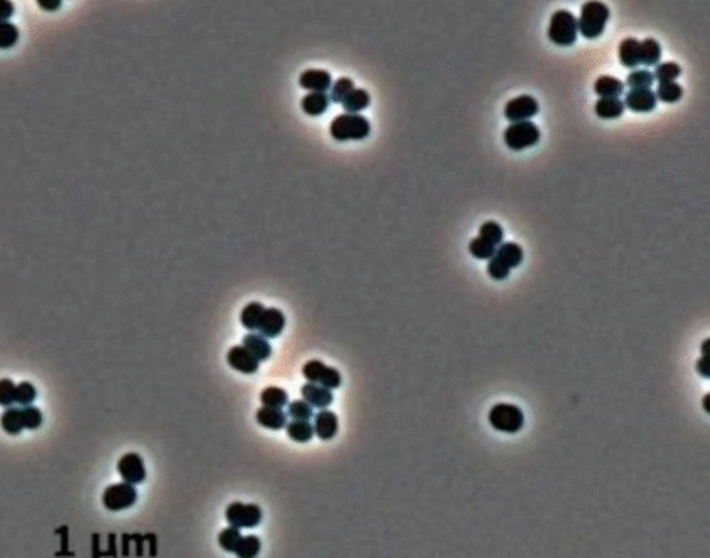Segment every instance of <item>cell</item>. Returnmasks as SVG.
<instances>
[{"mask_svg":"<svg viewBox=\"0 0 710 558\" xmlns=\"http://www.w3.org/2000/svg\"><path fill=\"white\" fill-rule=\"evenodd\" d=\"M611 18V10L601 1H586L581 7L579 22V31L586 39L600 38Z\"/></svg>","mask_w":710,"mask_h":558,"instance_id":"obj_1","label":"cell"},{"mask_svg":"<svg viewBox=\"0 0 710 558\" xmlns=\"http://www.w3.org/2000/svg\"><path fill=\"white\" fill-rule=\"evenodd\" d=\"M523 262V249L514 242L502 243L497 248L494 257L488 262L487 274L494 280L508 278L512 269H516Z\"/></svg>","mask_w":710,"mask_h":558,"instance_id":"obj_2","label":"cell"},{"mask_svg":"<svg viewBox=\"0 0 710 558\" xmlns=\"http://www.w3.org/2000/svg\"><path fill=\"white\" fill-rule=\"evenodd\" d=\"M370 134V122L359 114H340L331 124V135L335 141H362Z\"/></svg>","mask_w":710,"mask_h":558,"instance_id":"obj_3","label":"cell"},{"mask_svg":"<svg viewBox=\"0 0 710 558\" xmlns=\"http://www.w3.org/2000/svg\"><path fill=\"white\" fill-rule=\"evenodd\" d=\"M577 17L567 10H558L552 14L548 27V38L558 46H572L577 41Z\"/></svg>","mask_w":710,"mask_h":558,"instance_id":"obj_4","label":"cell"},{"mask_svg":"<svg viewBox=\"0 0 710 558\" xmlns=\"http://www.w3.org/2000/svg\"><path fill=\"white\" fill-rule=\"evenodd\" d=\"M488 422L498 432L516 434L525 425V414L515 404L498 403L488 411Z\"/></svg>","mask_w":710,"mask_h":558,"instance_id":"obj_5","label":"cell"},{"mask_svg":"<svg viewBox=\"0 0 710 558\" xmlns=\"http://www.w3.org/2000/svg\"><path fill=\"white\" fill-rule=\"evenodd\" d=\"M541 138V132L532 121H522L511 124L504 132L505 145L515 152H521L525 149L532 148L538 143Z\"/></svg>","mask_w":710,"mask_h":558,"instance_id":"obj_6","label":"cell"},{"mask_svg":"<svg viewBox=\"0 0 710 558\" xmlns=\"http://www.w3.org/2000/svg\"><path fill=\"white\" fill-rule=\"evenodd\" d=\"M225 518L232 528H256L263 521V510L257 504L232 503L225 511Z\"/></svg>","mask_w":710,"mask_h":558,"instance_id":"obj_7","label":"cell"},{"mask_svg":"<svg viewBox=\"0 0 710 558\" xmlns=\"http://www.w3.org/2000/svg\"><path fill=\"white\" fill-rule=\"evenodd\" d=\"M103 506L110 511H121L132 507L138 500V492L133 485L115 483L108 486L103 493Z\"/></svg>","mask_w":710,"mask_h":558,"instance_id":"obj_8","label":"cell"},{"mask_svg":"<svg viewBox=\"0 0 710 558\" xmlns=\"http://www.w3.org/2000/svg\"><path fill=\"white\" fill-rule=\"evenodd\" d=\"M303 375L308 383L321 385L329 390L338 389L342 385V375L333 367L325 366L321 360H311L304 364Z\"/></svg>","mask_w":710,"mask_h":558,"instance_id":"obj_9","label":"cell"},{"mask_svg":"<svg viewBox=\"0 0 710 558\" xmlns=\"http://www.w3.org/2000/svg\"><path fill=\"white\" fill-rule=\"evenodd\" d=\"M538 110H539L538 103L532 96L522 94V96H518V97L509 100L505 104L504 114H505V118L514 124V122L529 121V118L537 115Z\"/></svg>","mask_w":710,"mask_h":558,"instance_id":"obj_10","label":"cell"},{"mask_svg":"<svg viewBox=\"0 0 710 558\" xmlns=\"http://www.w3.org/2000/svg\"><path fill=\"white\" fill-rule=\"evenodd\" d=\"M118 473L125 483L139 485L146 479V468L138 453H128L121 457L117 465Z\"/></svg>","mask_w":710,"mask_h":558,"instance_id":"obj_11","label":"cell"},{"mask_svg":"<svg viewBox=\"0 0 710 558\" xmlns=\"http://www.w3.org/2000/svg\"><path fill=\"white\" fill-rule=\"evenodd\" d=\"M284 327H286L284 314L279 308L269 307V308L264 310V313L260 318L257 331L260 332L261 336L268 338V339H273V338H277L283 332Z\"/></svg>","mask_w":710,"mask_h":558,"instance_id":"obj_12","label":"cell"},{"mask_svg":"<svg viewBox=\"0 0 710 558\" xmlns=\"http://www.w3.org/2000/svg\"><path fill=\"white\" fill-rule=\"evenodd\" d=\"M226 362L233 370L246 375H253L260 369V362L256 360L243 346H233L228 352Z\"/></svg>","mask_w":710,"mask_h":558,"instance_id":"obj_13","label":"cell"},{"mask_svg":"<svg viewBox=\"0 0 710 558\" xmlns=\"http://www.w3.org/2000/svg\"><path fill=\"white\" fill-rule=\"evenodd\" d=\"M300 87L311 93H326L332 88V77L325 70H307L300 76Z\"/></svg>","mask_w":710,"mask_h":558,"instance_id":"obj_14","label":"cell"},{"mask_svg":"<svg viewBox=\"0 0 710 558\" xmlns=\"http://www.w3.org/2000/svg\"><path fill=\"white\" fill-rule=\"evenodd\" d=\"M314 434L321 441H332L339 431V418L331 410H321L315 415L314 421Z\"/></svg>","mask_w":710,"mask_h":558,"instance_id":"obj_15","label":"cell"},{"mask_svg":"<svg viewBox=\"0 0 710 558\" xmlns=\"http://www.w3.org/2000/svg\"><path fill=\"white\" fill-rule=\"evenodd\" d=\"M656 94L652 90H635L625 93L624 107L635 113H649L656 107Z\"/></svg>","mask_w":710,"mask_h":558,"instance_id":"obj_16","label":"cell"},{"mask_svg":"<svg viewBox=\"0 0 710 558\" xmlns=\"http://www.w3.org/2000/svg\"><path fill=\"white\" fill-rule=\"evenodd\" d=\"M301 396H303V400L307 401L312 408L315 407V408L325 410L333 401L332 390H329L321 385H315V383H305L301 387Z\"/></svg>","mask_w":710,"mask_h":558,"instance_id":"obj_17","label":"cell"},{"mask_svg":"<svg viewBox=\"0 0 710 558\" xmlns=\"http://www.w3.org/2000/svg\"><path fill=\"white\" fill-rule=\"evenodd\" d=\"M257 422L266 429L280 431L287 425V414L280 408L261 407L256 414Z\"/></svg>","mask_w":710,"mask_h":558,"instance_id":"obj_18","label":"cell"},{"mask_svg":"<svg viewBox=\"0 0 710 558\" xmlns=\"http://www.w3.org/2000/svg\"><path fill=\"white\" fill-rule=\"evenodd\" d=\"M242 346L260 363L266 362L272 356V348H270L268 339L261 335H257V334L246 335L243 338Z\"/></svg>","mask_w":710,"mask_h":558,"instance_id":"obj_19","label":"cell"},{"mask_svg":"<svg viewBox=\"0 0 710 558\" xmlns=\"http://www.w3.org/2000/svg\"><path fill=\"white\" fill-rule=\"evenodd\" d=\"M331 104V99L326 93H308L301 100V108L307 115L318 117L324 114Z\"/></svg>","mask_w":710,"mask_h":558,"instance_id":"obj_20","label":"cell"},{"mask_svg":"<svg viewBox=\"0 0 710 558\" xmlns=\"http://www.w3.org/2000/svg\"><path fill=\"white\" fill-rule=\"evenodd\" d=\"M619 62L627 69L639 66V41L635 38H625L619 45Z\"/></svg>","mask_w":710,"mask_h":558,"instance_id":"obj_21","label":"cell"},{"mask_svg":"<svg viewBox=\"0 0 710 558\" xmlns=\"http://www.w3.org/2000/svg\"><path fill=\"white\" fill-rule=\"evenodd\" d=\"M624 111V103L619 97H601L595 103V114L602 120L619 118Z\"/></svg>","mask_w":710,"mask_h":558,"instance_id":"obj_22","label":"cell"},{"mask_svg":"<svg viewBox=\"0 0 710 558\" xmlns=\"http://www.w3.org/2000/svg\"><path fill=\"white\" fill-rule=\"evenodd\" d=\"M662 57V48L658 41L653 38H648L639 42V64L646 67L655 66L659 63Z\"/></svg>","mask_w":710,"mask_h":558,"instance_id":"obj_23","label":"cell"},{"mask_svg":"<svg viewBox=\"0 0 710 558\" xmlns=\"http://www.w3.org/2000/svg\"><path fill=\"white\" fill-rule=\"evenodd\" d=\"M594 91L601 97H619L624 93V84L615 77L602 76L594 83Z\"/></svg>","mask_w":710,"mask_h":558,"instance_id":"obj_24","label":"cell"},{"mask_svg":"<svg viewBox=\"0 0 710 558\" xmlns=\"http://www.w3.org/2000/svg\"><path fill=\"white\" fill-rule=\"evenodd\" d=\"M287 436L297 443H308L314 438V427L308 421H291L286 425Z\"/></svg>","mask_w":710,"mask_h":558,"instance_id":"obj_25","label":"cell"},{"mask_svg":"<svg viewBox=\"0 0 710 558\" xmlns=\"http://www.w3.org/2000/svg\"><path fill=\"white\" fill-rule=\"evenodd\" d=\"M0 427L8 435H18L24 429L21 408H15V407L7 408L1 414Z\"/></svg>","mask_w":710,"mask_h":558,"instance_id":"obj_26","label":"cell"},{"mask_svg":"<svg viewBox=\"0 0 710 558\" xmlns=\"http://www.w3.org/2000/svg\"><path fill=\"white\" fill-rule=\"evenodd\" d=\"M261 403L263 407L283 410V407L289 404V394L282 387L268 386L261 392Z\"/></svg>","mask_w":710,"mask_h":558,"instance_id":"obj_27","label":"cell"},{"mask_svg":"<svg viewBox=\"0 0 710 558\" xmlns=\"http://www.w3.org/2000/svg\"><path fill=\"white\" fill-rule=\"evenodd\" d=\"M264 310H266V307L259 301H252V303L246 304L245 308L242 310V314H240L242 325L249 331H257V327H259V322H260V318H261Z\"/></svg>","mask_w":710,"mask_h":558,"instance_id":"obj_28","label":"cell"},{"mask_svg":"<svg viewBox=\"0 0 710 558\" xmlns=\"http://www.w3.org/2000/svg\"><path fill=\"white\" fill-rule=\"evenodd\" d=\"M369 103H370L369 93L365 90H354L345 99L342 104L349 114H358L359 111L365 110L369 106Z\"/></svg>","mask_w":710,"mask_h":558,"instance_id":"obj_29","label":"cell"},{"mask_svg":"<svg viewBox=\"0 0 710 558\" xmlns=\"http://www.w3.org/2000/svg\"><path fill=\"white\" fill-rule=\"evenodd\" d=\"M261 552V541L256 535L243 536L235 550L238 558H257Z\"/></svg>","mask_w":710,"mask_h":558,"instance_id":"obj_30","label":"cell"},{"mask_svg":"<svg viewBox=\"0 0 710 558\" xmlns=\"http://www.w3.org/2000/svg\"><path fill=\"white\" fill-rule=\"evenodd\" d=\"M655 83V78H653V74L648 70H635V71H631L627 77V87L630 88V91H635V90H651V87Z\"/></svg>","mask_w":710,"mask_h":558,"instance_id":"obj_31","label":"cell"},{"mask_svg":"<svg viewBox=\"0 0 710 558\" xmlns=\"http://www.w3.org/2000/svg\"><path fill=\"white\" fill-rule=\"evenodd\" d=\"M479 238L487 241L488 243L494 245L495 248L502 243L504 239V229L502 227L495 221H486L479 231Z\"/></svg>","mask_w":710,"mask_h":558,"instance_id":"obj_32","label":"cell"},{"mask_svg":"<svg viewBox=\"0 0 710 558\" xmlns=\"http://www.w3.org/2000/svg\"><path fill=\"white\" fill-rule=\"evenodd\" d=\"M469 252L477 260H491L497 252V248L477 236L470 241Z\"/></svg>","mask_w":710,"mask_h":558,"instance_id":"obj_33","label":"cell"},{"mask_svg":"<svg viewBox=\"0 0 710 558\" xmlns=\"http://www.w3.org/2000/svg\"><path fill=\"white\" fill-rule=\"evenodd\" d=\"M680 76H681V67L677 63L670 62V63L659 64L655 70L653 78L659 84H669V83H674Z\"/></svg>","mask_w":710,"mask_h":558,"instance_id":"obj_34","label":"cell"},{"mask_svg":"<svg viewBox=\"0 0 710 558\" xmlns=\"http://www.w3.org/2000/svg\"><path fill=\"white\" fill-rule=\"evenodd\" d=\"M287 415L293 421H308L314 417V408L304 400H294L287 404Z\"/></svg>","mask_w":710,"mask_h":558,"instance_id":"obj_35","label":"cell"},{"mask_svg":"<svg viewBox=\"0 0 710 558\" xmlns=\"http://www.w3.org/2000/svg\"><path fill=\"white\" fill-rule=\"evenodd\" d=\"M242 538H243V535H242L240 529L229 527V528L221 531V534L218 535V543L222 548V550H225L228 553H235Z\"/></svg>","mask_w":710,"mask_h":558,"instance_id":"obj_36","label":"cell"},{"mask_svg":"<svg viewBox=\"0 0 710 558\" xmlns=\"http://www.w3.org/2000/svg\"><path fill=\"white\" fill-rule=\"evenodd\" d=\"M20 38L18 28L8 22V21H0V50L11 49Z\"/></svg>","mask_w":710,"mask_h":558,"instance_id":"obj_37","label":"cell"},{"mask_svg":"<svg viewBox=\"0 0 710 558\" xmlns=\"http://www.w3.org/2000/svg\"><path fill=\"white\" fill-rule=\"evenodd\" d=\"M683 88L677 83H669V84H659L656 90V99L662 100L663 103H677L683 97Z\"/></svg>","mask_w":710,"mask_h":558,"instance_id":"obj_38","label":"cell"},{"mask_svg":"<svg viewBox=\"0 0 710 558\" xmlns=\"http://www.w3.org/2000/svg\"><path fill=\"white\" fill-rule=\"evenodd\" d=\"M24 429H38L43 422L42 411L34 406H27L21 408Z\"/></svg>","mask_w":710,"mask_h":558,"instance_id":"obj_39","label":"cell"},{"mask_svg":"<svg viewBox=\"0 0 710 558\" xmlns=\"http://www.w3.org/2000/svg\"><path fill=\"white\" fill-rule=\"evenodd\" d=\"M36 399V389L29 382H21L15 386V403L21 404L22 407L31 406Z\"/></svg>","mask_w":710,"mask_h":558,"instance_id":"obj_40","label":"cell"},{"mask_svg":"<svg viewBox=\"0 0 710 558\" xmlns=\"http://www.w3.org/2000/svg\"><path fill=\"white\" fill-rule=\"evenodd\" d=\"M354 83L347 78V77H343V78H339L335 85L332 87V93H331V100L336 101V103H343L345 99L350 94V93L354 91Z\"/></svg>","mask_w":710,"mask_h":558,"instance_id":"obj_41","label":"cell"},{"mask_svg":"<svg viewBox=\"0 0 710 558\" xmlns=\"http://www.w3.org/2000/svg\"><path fill=\"white\" fill-rule=\"evenodd\" d=\"M15 386L10 379H0V406L10 407L15 403Z\"/></svg>","mask_w":710,"mask_h":558,"instance_id":"obj_42","label":"cell"},{"mask_svg":"<svg viewBox=\"0 0 710 558\" xmlns=\"http://www.w3.org/2000/svg\"><path fill=\"white\" fill-rule=\"evenodd\" d=\"M14 14V4L8 0H0V21H7Z\"/></svg>","mask_w":710,"mask_h":558,"instance_id":"obj_43","label":"cell"},{"mask_svg":"<svg viewBox=\"0 0 710 558\" xmlns=\"http://www.w3.org/2000/svg\"><path fill=\"white\" fill-rule=\"evenodd\" d=\"M697 372L704 376V378H709V364H708V355H704L698 362H697Z\"/></svg>","mask_w":710,"mask_h":558,"instance_id":"obj_44","label":"cell"},{"mask_svg":"<svg viewBox=\"0 0 710 558\" xmlns=\"http://www.w3.org/2000/svg\"><path fill=\"white\" fill-rule=\"evenodd\" d=\"M38 4H39V6H41V8H43V10H50V11H53V10H57V8L61 6V1H59V0H39V1H38Z\"/></svg>","mask_w":710,"mask_h":558,"instance_id":"obj_45","label":"cell"}]
</instances>
